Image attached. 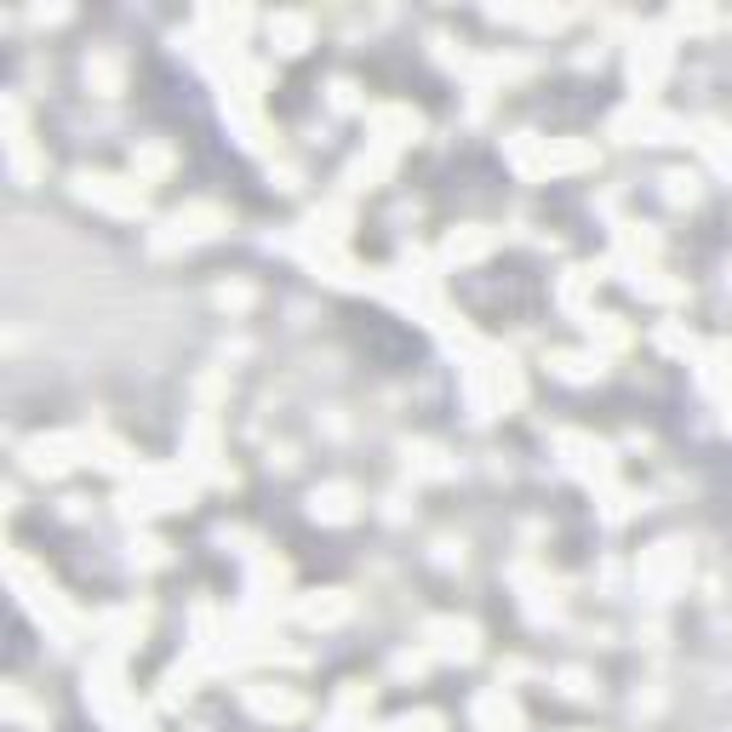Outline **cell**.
<instances>
[{
	"instance_id": "52a82bcc",
	"label": "cell",
	"mask_w": 732,
	"mask_h": 732,
	"mask_svg": "<svg viewBox=\"0 0 732 732\" xmlns=\"http://www.w3.org/2000/svg\"><path fill=\"white\" fill-rule=\"evenodd\" d=\"M470 716L481 732H521V704L504 693V686H493V693H475Z\"/></svg>"
},
{
	"instance_id": "9a60e30c",
	"label": "cell",
	"mask_w": 732,
	"mask_h": 732,
	"mask_svg": "<svg viewBox=\"0 0 732 732\" xmlns=\"http://www.w3.org/2000/svg\"><path fill=\"white\" fill-rule=\"evenodd\" d=\"M247 704L258 709V716H275V721H293L298 709H303V698L298 693H281V686H275V693H270V686H247Z\"/></svg>"
},
{
	"instance_id": "d6986e66",
	"label": "cell",
	"mask_w": 732,
	"mask_h": 732,
	"mask_svg": "<svg viewBox=\"0 0 732 732\" xmlns=\"http://www.w3.org/2000/svg\"><path fill=\"white\" fill-rule=\"evenodd\" d=\"M556 372L572 384H590V379H601V355H556Z\"/></svg>"
},
{
	"instance_id": "7402d4cb",
	"label": "cell",
	"mask_w": 732,
	"mask_h": 732,
	"mask_svg": "<svg viewBox=\"0 0 732 732\" xmlns=\"http://www.w3.org/2000/svg\"><path fill=\"white\" fill-rule=\"evenodd\" d=\"M407 463L418 475H452V463H447V452L441 447H407Z\"/></svg>"
},
{
	"instance_id": "d4e9b609",
	"label": "cell",
	"mask_w": 732,
	"mask_h": 732,
	"mask_svg": "<svg viewBox=\"0 0 732 732\" xmlns=\"http://www.w3.org/2000/svg\"><path fill=\"white\" fill-rule=\"evenodd\" d=\"M441 727H447V721H441L435 709H418V716H401V721H395V732H441Z\"/></svg>"
},
{
	"instance_id": "30bf717a",
	"label": "cell",
	"mask_w": 732,
	"mask_h": 732,
	"mask_svg": "<svg viewBox=\"0 0 732 732\" xmlns=\"http://www.w3.org/2000/svg\"><path fill=\"white\" fill-rule=\"evenodd\" d=\"M372 132H379L384 149H395V144H412L418 132H424V121H418L412 109H401V103H384V109H372Z\"/></svg>"
},
{
	"instance_id": "9c48e42d",
	"label": "cell",
	"mask_w": 732,
	"mask_h": 732,
	"mask_svg": "<svg viewBox=\"0 0 732 732\" xmlns=\"http://www.w3.org/2000/svg\"><path fill=\"white\" fill-rule=\"evenodd\" d=\"M121 80H126V63H121L115 47H92V52H86V86H92L98 98H115Z\"/></svg>"
},
{
	"instance_id": "5bb4252c",
	"label": "cell",
	"mask_w": 732,
	"mask_h": 732,
	"mask_svg": "<svg viewBox=\"0 0 732 732\" xmlns=\"http://www.w3.org/2000/svg\"><path fill=\"white\" fill-rule=\"evenodd\" d=\"M681 572H686L681 544H658L653 556H647V590H653V595H663V590H670V584L681 579Z\"/></svg>"
},
{
	"instance_id": "44dd1931",
	"label": "cell",
	"mask_w": 732,
	"mask_h": 732,
	"mask_svg": "<svg viewBox=\"0 0 732 732\" xmlns=\"http://www.w3.org/2000/svg\"><path fill=\"white\" fill-rule=\"evenodd\" d=\"M670 29H681V35H709V29H716V12H704V7H675V12H670Z\"/></svg>"
},
{
	"instance_id": "8992f818",
	"label": "cell",
	"mask_w": 732,
	"mask_h": 732,
	"mask_svg": "<svg viewBox=\"0 0 732 732\" xmlns=\"http://www.w3.org/2000/svg\"><path fill=\"white\" fill-rule=\"evenodd\" d=\"M430 641H435L441 658H458V663H470V658L481 653V630L470 624V618H435V624H430Z\"/></svg>"
},
{
	"instance_id": "ac0fdd59",
	"label": "cell",
	"mask_w": 732,
	"mask_h": 732,
	"mask_svg": "<svg viewBox=\"0 0 732 732\" xmlns=\"http://www.w3.org/2000/svg\"><path fill=\"white\" fill-rule=\"evenodd\" d=\"M172 166V149L166 144H144L138 154H132V172H138V184H149V177H161Z\"/></svg>"
},
{
	"instance_id": "603a6c76",
	"label": "cell",
	"mask_w": 732,
	"mask_h": 732,
	"mask_svg": "<svg viewBox=\"0 0 732 732\" xmlns=\"http://www.w3.org/2000/svg\"><path fill=\"white\" fill-rule=\"evenodd\" d=\"M486 247H493V235H486V229H463V235L447 240V258H481Z\"/></svg>"
},
{
	"instance_id": "83f0119b",
	"label": "cell",
	"mask_w": 732,
	"mask_h": 732,
	"mask_svg": "<svg viewBox=\"0 0 732 732\" xmlns=\"http://www.w3.org/2000/svg\"><path fill=\"white\" fill-rule=\"evenodd\" d=\"M561 686H567L572 698H584V693H590V675H584V670H561Z\"/></svg>"
},
{
	"instance_id": "2e32d148",
	"label": "cell",
	"mask_w": 732,
	"mask_h": 732,
	"mask_svg": "<svg viewBox=\"0 0 732 732\" xmlns=\"http://www.w3.org/2000/svg\"><path fill=\"white\" fill-rule=\"evenodd\" d=\"M698 379H704V389H716V395H727V389H732V344H716V349H704V367H698Z\"/></svg>"
},
{
	"instance_id": "ba28073f",
	"label": "cell",
	"mask_w": 732,
	"mask_h": 732,
	"mask_svg": "<svg viewBox=\"0 0 732 732\" xmlns=\"http://www.w3.org/2000/svg\"><path fill=\"white\" fill-rule=\"evenodd\" d=\"M561 452H567V470H579L590 481L612 475V452L601 447V441H590V435H561Z\"/></svg>"
},
{
	"instance_id": "8fae6325",
	"label": "cell",
	"mask_w": 732,
	"mask_h": 732,
	"mask_svg": "<svg viewBox=\"0 0 732 732\" xmlns=\"http://www.w3.org/2000/svg\"><path fill=\"white\" fill-rule=\"evenodd\" d=\"M309 35H315V17H309V12H275V17H270V47H275L281 58L303 52Z\"/></svg>"
},
{
	"instance_id": "6da1fadb",
	"label": "cell",
	"mask_w": 732,
	"mask_h": 732,
	"mask_svg": "<svg viewBox=\"0 0 732 732\" xmlns=\"http://www.w3.org/2000/svg\"><path fill=\"white\" fill-rule=\"evenodd\" d=\"M516 166L526 177H549V172H579V166H595V149L579 144V138H516L509 144Z\"/></svg>"
},
{
	"instance_id": "4fadbf2b",
	"label": "cell",
	"mask_w": 732,
	"mask_h": 732,
	"mask_svg": "<svg viewBox=\"0 0 732 732\" xmlns=\"http://www.w3.org/2000/svg\"><path fill=\"white\" fill-rule=\"evenodd\" d=\"M309 509H315V521H349L355 516V486H344V481L315 486V493H309Z\"/></svg>"
},
{
	"instance_id": "7c38bea8",
	"label": "cell",
	"mask_w": 732,
	"mask_h": 732,
	"mask_svg": "<svg viewBox=\"0 0 732 732\" xmlns=\"http://www.w3.org/2000/svg\"><path fill=\"white\" fill-rule=\"evenodd\" d=\"M7 161H12V172L24 177H35V149H29V126H24V109H17V98H7Z\"/></svg>"
},
{
	"instance_id": "4316f807",
	"label": "cell",
	"mask_w": 732,
	"mask_h": 732,
	"mask_svg": "<svg viewBox=\"0 0 732 732\" xmlns=\"http://www.w3.org/2000/svg\"><path fill=\"white\" fill-rule=\"evenodd\" d=\"M355 103H361V98H355V80H332V109H355Z\"/></svg>"
},
{
	"instance_id": "3957f363",
	"label": "cell",
	"mask_w": 732,
	"mask_h": 732,
	"mask_svg": "<svg viewBox=\"0 0 732 732\" xmlns=\"http://www.w3.org/2000/svg\"><path fill=\"white\" fill-rule=\"evenodd\" d=\"M663 70H670V35L658 24H647L635 35V52H630V80H635L641 103H653V86L663 80Z\"/></svg>"
},
{
	"instance_id": "7a4b0ae2",
	"label": "cell",
	"mask_w": 732,
	"mask_h": 732,
	"mask_svg": "<svg viewBox=\"0 0 732 732\" xmlns=\"http://www.w3.org/2000/svg\"><path fill=\"white\" fill-rule=\"evenodd\" d=\"M75 195L103 212H115V218H138L149 207L138 177H109V172H75Z\"/></svg>"
},
{
	"instance_id": "484cf974",
	"label": "cell",
	"mask_w": 732,
	"mask_h": 732,
	"mask_svg": "<svg viewBox=\"0 0 732 732\" xmlns=\"http://www.w3.org/2000/svg\"><path fill=\"white\" fill-rule=\"evenodd\" d=\"M218 303H224V309H247L252 303V286H218Z\"/></svg>"
},
{
	"instance_id": "e0dca14e",
	"label": "cell",
	"mask_w": 732,
	"mask_h": 732,
	"mask_svg": "<svg viewBox=\"0 0 732 732\" xmlns=\"http://www.w3.org/2000/svg\"><path fill=\"white\" fill-rule=\"evenodd\" d=\"M698 149L709 154V166L732 177V132H727V126H716V121L698 126Z\"/></svg>"
},
{
	"instance_id": "277c9868",
	"label": "cell",
	"mask_w": 732,
	"mask_h": 732,
	"mask_svg": "<svg viewBox=\"0 0 732 732\" xmlns=\"http://www.w3.org/2000/svg\"><path fill=\"white\" fill-rule=\"evenodd\" d=\"M681 132H686V126H681L675 115H663L658 103H641V98H635L630 109H618V115H612V138H630V144H635V138H647V144H670V138H681Z\"/></svg>"
},
{
	"instance_id": "5b68a950",
	"label": "cell",
	"mask_w": 732,
	"mask_h": 732,
	"mask_svg": "<svg viewBox=\"0 0 732 732\" xmlns=\"http://www.w3.org/2000/svg\"><path fill=\"white\" fill-rule=\"evenodd\" d=\"M218 229H224V212H218V207H207V201H195V207L172 212L166 224H161V235H154V252L189 247V240H207V235H218Z\"/></svg>"
},
{
	"instance_id": "cb8c5ba5",
	"label": "cell",
	"mask_w": 732,
	"mask_h": 732,
	"mask_svg": "<svg viewBox=\"0 0 732 732\" xmlns=\"http://www.w3.org/2000/svg\"><path fill=\"white\" fill-rule=\"evenodd\" d=\"M663 195H670L675 207H693L698 201V177L693 172H670V177H663Z\"/></svg>"
},
{
	"instance_id": "ffe728a7",
	"label": "cell",
	"mask_w": 732,
	"mask_h": 732,
	"mask_svg": "<svg viewBox=\"0 0 732 732\" xmlns=\"http://www.w3.org/2000/svg\"><path fill=\"white\" fill-rule=\"evenodd\" d=\"M298 612L309 618V624H338V618L349 612V601H344V595H338V590H326V601H303Z\"/></svg>"
}]
</instances>
